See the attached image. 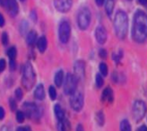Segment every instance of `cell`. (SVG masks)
I'll use <instances>...</instances> for the list:
<instances>
[{"mask_svg": "<svg viewBox=\"0 0 147 131\" xmlns=\"http://www.w3.org/2000/svg\"><path fill=\"white\" fill-rule=\"evenodd\" d=\"M132 37L138 43L144 42L147 39V14L141 10L136 11L134 16Z\"/></svg>", "mask_w": 147, "mask_h": 131, "instance_id": "obj_1", "label": "cell"}, {"mask_svg": "<svg viewBox=\"0 0 147 131\" xmlns=\"http://www.w3.org/2000/svg\"><path fill=\"white\" fill-rule=\"evenodd\" d=\"M114 29L117 38L123 40L127 36L128 29V18L126 12L117 11L114 19Z\"/></svg>", "mask_w": 147, "mask_h": 131, "instance_id": "obj_2", "label": "cell"}, {"mask_svg": "<svg viewBox=\"0 0 147 131\" xmlns=\"http://www.w3.org/2000/svg\"><path fill=\"white\" fill-rule=\"evenodd\" d=\"M35 80L36 76L32 66L30 63H26L23 71V77H22V82H23L24 86L28 90L31 89L34 85Z\"/></svg>", "mask_w": 147, "mask_h": 131, "instance_id": "obj_3", "label": "cell"}, {"mask_svg": "<svg viewBox=\"0 0 147 131\" xmlns=\"http://www.w3.org/2000/svg\"><path fill=\"white\" fill-rule=\"evenodd\" d=\"M92 14L88 7H82L77 14V24L81 30H86L91 24Z\"/></svg>", "mask_w": 147, "mask_h": 131, "instance_id": "obj_4", "label": "cell"}, {"mask_svg": "<svg viewBox=\"0 0 147 131\" xmlns=\"http://www.w3.org/2000/svg\"><path fill=\"white\" fill-rule=\"evenodd\" d=\"M78 84V79L75 75L72 74H67L65 76V80L64 83V92L67 95H71L72 93H74L76 91Z\"/></svg>", "mask_w": 147, "mask_h": 131, "instance_id": "obj_5", "label": "cell"}, {"mask_svg": "<svg viewBox=\"0 0 147 131\" xmlns=\"http://www.w3.org/2000/svg\"><path fill=\"white\" fill-rule=\"evenodd\" d=\"M71 35V27L67 21H62L58 27V38L62 43H67Z\"/></svg>", "mask_w": 147, "mask_h": 131, "instance_id": "obj_6", "label": "cell"}, {"mask_svg": "<svg viewBox=\"0 0 147 131\" xmlns=\"http://www.w3.org/2000/svg\"><path fill=\"white\" fill-rule=\"evenodd\" d=\"M133 117L136 121H140L145 115L146 105L143 101H136L133 105Z\"/></svg>", "mask_w": 147, "mask_h": 131, "instance_id": "obj_7", "label": "cell"}, {"mask_svg": "<svg viewBox=\"0 0 147 131\" xmlns=\"http://www.w3.org/2000/svg\"><path fill=\"white\" fill-rule=\"evenodd\" d=\"M70 106L75 111H80L84 107V95L82 93L75 92L71 94Z\"/></svg>", "mask_w": 147, "mask_h": 131, "instance_id": "obj_8", "label": "cell"}, {"mask_svg": "<svg viewBox=\"0 0 147 131\" xmlns=\"http://www.w3.org/2000/svg\"><path fill=\"white\" fill-rule=\"evenodd\" d=\"M24 108L25 110V113L29 118H40L41 116V110L39 106L32 103H25L24 105Z\"/></svg>", "mask_w": 147, "mask_h": 131, "instance_id": "obj_9", "label": "cell"}, {"mask_svg": "<svg viewBox=\"0 0 147 131\" xmlns=\"http://www.w3.org/2000/svg\"><path fill=\"white\" fill-rule=\"evenodd\" d=\"M73 5V0H54L55 8L61 13L68 12Z\"/></svg>", "mask_w": 147, "mask_h": 131, "instance_id": "obj_10", "label": "cell"}, {"mask_svg": "<svg viewBox=\"0 0 147 131\" xmlns=\"http://www.w3.org/2000/svg\"><path fill=\"white\" fill-rule=\"evenodd\" d=\"M74 71L78 81L84 79L85 75V63L83 60H77L74 66Z\"/></svg>", "mask_w": 147, "mask_h": 131, "instance_id": "obj_11", "label": "cell"}, {"mask_svg": "<svg viewBox=\"0 0 147 131\" xmlns=\"http://www.w3.org/2000/svg\"><path fill=\"white\" fill-rule=\"evenodd\" d=\"M107 32L105 30V28L103 26H98L96 28V31H95V38H96V41H98V43L100 44H104L107 41Z\"/></svg>", "mask_w": 147, "mask_h": 131, "instance_id": "obj_12", "label": "cell"}, {"mask_svg": "<svg viewBox=\"0 0 147 131\" xmlns=\"http://www.w3.org/2000/svg\"><path fill=\"white\" fill-rule=\"evenodd\" d=\"M5 7L11 16L14 17L17 16L19 12V6L16 0H7Z\"/></svg>", "mask_w": 147, "mask_h": 131, "instance_id": "obj_13", "label": "cell"}, {"mask_svg": "<svg viewBox=\"0 0 147 131\" xmlns=\"http://www.w3.org/2000/svg\"><path fill=\"white\" fill-rule=\"evenodd\" d=\"M114 96H113V91L110 87H107L106 89H104L103 93H102L101 95V100L103 101H109V103H111L113 101Z\"/></svg>", "mask_w": 147, "mask_h": 131, "instance_id": "obj_14", "label": "cell"}, {"mask_svg": "<svg viewBox=\"0 0 147 131\" xmlns=\"http://www.w3.org/2000/svg\"><path fill=\"white\" fill-rule=\"evenodd\" d=\"M34 97L39 101H42L45 98V90L41 84L37 85L36 89L34 90Z\"/></svg>", "mask_w": 147, "mask_h": 131, "instance_id": "obj_15", "label": "cell"}, {"mask_svg": "<svg viewBox=\"0 0 147 131\" xmlns=\"http://www.w3.org/2000/svg\"><path fill=\"white\" fill-rule=\"evenodd\" d=\"M48 46V41L45 36H41L40 39H38V41H37V47H38V49L40 53H43L46 50Z\"/></svg>", "mask_w": 147, "mask_h": 131, "instance_id": "obj_16", "label": "cell"}, {"mask_svg": "<svg viewBox=\"0 0 147 131\" xmlns=\"http://www.w3.org/2000/svg\"><path fill=\"white\" fill-rule=\"evenodd\" d=\"M27 44L29 46H33L37 41V32L35 31H30L27 34Z\"/></svg>", "mask_w": 147, "mask_h": 131, "instance_id": "obj_17", "label": "cell"}, {"mask_svg": "<svg viewBox=\"0 0 147 131\" xmlns=\"http://www.w3.org/2000/svg\"><path fill=\"white\" fill-rule=\"evenodd\" d=\"M54 112H55V115H56L57 119L59 121L65 120V112L63 111L62 107L59 104H56L55 105V107H54Z\"/></svg>", "mask_w": 147, "mask_h": 131, "instance_id": "obj_18", "label": "cell"}, {"mask_svg": "<svg viewBox=\"0 0 147 131\" xmlns=\"http://www.w3.org/2000/svg\"><path fill=\"white\" fill-rule=\"evenodd\" d=\"M54 82H55V84L57 86V87H60L64 82V72L62 70H59L56 73L55 75V78H54Z\"/></svg>", "mask_w": 147, "mask_h": 131, "instance_id": "obj_19", "label": "cell"}, {"mask_svg": "<svg viewBox=\"0 0 147 131\" xmlns=\"http://www.w3.org/2000/svg\"><path fill=\"white\" fill-rule=\"evenodd\" d=\"M114 5H115V0H107L105 4V10L109 16H111V14L114 10Z\"/></svg>", "mask_w": 147, "mask_h": 131, "instance_id": "obj_20", "label": "cell"}, {"mask_svg": "<svg viewBox=\"0 0 147 131\" xmlns=\"http://www.w3.org/2000/svg\"><path fill=\"white\" fill-rule=\"evenodd\" d=\"M120 131H131L130 123L127 120H124L120 123Z\"/></svg>", "mask_w": 147, "mask_h": 131, "instance_id": "obj_21", "label": "cell"}, {"mask_svg": "<svg viewBox=\"0 0 147 131\" xmlns=\"http://www.w3.org/2000/svg\"><path fill=\"white\" fill-rule=\"evenodd\" d=\"M16 54H17V50H16V49L14 48V47H11L8 49V51H7V56L9 57L10 60H14V59H16Z\"/></svg>", "mask_w": 147, "mask_h": 131, "instance_id": "obj_22", "label": "cell"}, {"mask_svg": "<svg viewBox=\"0 0 147 131\" xmlns=\"http://www.w3.org/2000/svg\"><path fill=\"white\" fill-rule=\"evenodd\" d=\"M96 120L98 122V124L100 126H103L104 122H105V117H104V114L102 111H99L96 115Z\"/></svg>", "mask_w": 147, "mask_h": 131, "instance_id": "obj_23", "label": "cell"}, {"mask_svg": "<svg viewBox=\"0 0 147 131\" xmlns=\"http://www.w3.org/2000/svg\"><path fill=\"white\" fill-rule=\"evenodd\" d=\"M99 68H100V74L103 76H107L108 75V66L105 63H100L99 66Z\"/></svg>", "mask_w": 147, "mask_h": 131, "instance_id": "obj_24", "label": "cell"}, {"mask_svg": "<svg viewBox=\"0 0 147 131\" xmlns=\"http://www.w3.org/2000/svg\"><path fill=\"white\" fill-rule=\"evenodd\" d=\"M49 98L51 100H56L57 98V90L54 86H50L49 89Z\"/></svg>", "mask_w": 147, "mask_h": 131, "instance_id": "obj_25", "label": "cell"}, {"mask_svg": "<svg viewBox=\"0 0 147 131\" xmlns=\"http://www.w3.org/2000/svg\"><path fill=\"white\" fill-rule=\"evenodd\" d=\"M103 84H104V80H103V78H102L101 75L97 74V76H96V85H97V87L98 88H100V87L103 85Z\"/></svg>", "mask_w": 147, "mask_h": 131, "instance_id": "obj_26", "label": "cell"}, {"mask_svg": "<svg viewBox=\"0 0 147 131\" xmlns=\"http://www.w3.org/2000/svg\"><path fill=\"white\" fill-rule=\"evenodd\" d=\"M16 120L19 123H23L25 120V115L23 111H17L16 113Z\"/></svg>", "mask_w": 147, "mask_h": 131, "instance_id": "obj_27", "label": "cell"}, {"mask_svg": "<svg viewBox=\"0 0 147 131\" xmlns=\"http://www.w3.org/2000/svg\"><path fill=\"white\" fill-rule=\"evenodd\" d=\"M14 95H16V98L17 99V101H21L23 99V91L21 90V88H17L14 92Z\"/></svg>", "mask_w": 147, "mask_h": 131, "instance_id": "obj_28", "label": "cell"}, {"mask_svg": "<svg viewBox=\"0 0 147 131\" xmlns=\"http://www.w3.org/2000/svg\"><path fill=\"white\" fill-rule=\"evenodd\" d=\"M1 41H2V43L3 45L6 46L7 44H8V34H7L6 32H3L2 36H1Z\"/></svg>", "mask_w": 147, "mask_h": 131, "instance_id": "obj_29", "label": "cell"}, {"mask_svg": "<svg viewBox=\"0 0 147 131\" xmlns=\"http://www.w3.org/2000/svg\"><path fill=\"white\" fill-rule=\"evenodd\" d=\"M99 56L101 57V59H106L107 56H108L107 50H106V49H100V51H99Z\"/></svg>", "mask_w": 147, "mask_h": 131, "instance_id": "obj_30", "label": "cell"}, {"mask_svg": "<svg viewBox=\"0 0 147 131\" xmlns=\"http://www.w3.org/2000/svg\"><path fill=\"white\" fill-rule=\"evenodd\" d=\"M10 108H11V110L13 111H16V108H17V104H16V101H14L13 99H10Z\"/></svg>", "mask_w": 147, "mask_h": 131, "instance_id": "obj_31", "label": "cell"}, {"mask_svg": "<svg viewBox=\"0 0 147 131\" xmlns=\"http://www.w3.org/2000/svg\"><path fill=\"white\" fill-rule=\"evenodd\" d=\"M5 67H6L5 60L4 59H0V72H3L5 69Z\"/></svg>", "mask_w": 147, "mask_h": 131, "instance_id": "obj_32", "label": "cell"}, {"mask_svg": "<svg viewBox=\"0 0 147 131\" xmlns=\"http://www.w3.org/2000/svg\"><path fill=\"white\" fill-rule=\"evenodd\" d=\"M27 27H28V25H27L26 22H24V23H22V25H21V32L23 33V34L25 33V32L27 30Z\"/></svg>", "mask_w": 147, "mask_h": 131, "instance_id": "obj_33", "label": "cell"}, {"mask_svg": "<svg viewBox=\"0 0 147 131\" xmlns=\"http://www.w3.org/2000/svg\"><path fill=\"white\" fill-rule=\"evenodd\" d=\"M16 131H32V128L30 127H20Z\"/></svg>", "mask_w": 147, "mask_h": 131, "instance_id": "obj_34", "label": "cell"}, {"mask_svg": "<svg viewBox=\"0 0 147 131\" xmlns=\"http://www.w3.org/2000/svg\"><path fill=\"white\" fill-rule=\"evenodd\" d=\"M5 112L4 108L0 107V120H2L5 118Z\"/></svg>", "mask_w": 147, "mask_h": 131, "instance_id": "obj_35", "label": "cell"}, {"mask_svg": "<svg viewBox=\"0 0 147 131\" xmlns=\"http://www.w3.org/2000/svg\"><path fill=\"white\" fill-rule=\"evenodd\" d=\"M31 18L33 22H36L37 21V14L35 12V10H32V13H31Z\"/></svg>", "mask_w": 147, "mask_h": 131, "instance_id": "obj_36", "label": "cell"}, {"mask_svg": "<svg viewBox=\"0 0 147 131\" xmlns=\"http://www.w3.org/2000/svg\"><path fill=\"white\" fill-rule=\"evenodd\" d=\"M5 21L3 14H0V27H3L5 25Z\"/></svg>", "mask_w": 147, "mask_h": 131, "instance_id": "obj_37", "label": "cell"}, {"mask_svg": "<svg viewBox=\"0 0 147 131\" xmlns=\"http://www.w3.org/2000/svg\"><path fill=\"white\" fill-rule=\"evenodd\" d=\"M16 60H10V68H11V70H14L16 68Z\"/></svg>", "mask_w": 147, "mask_h": 131, "instance_id": "obj_38", "label": "cell"}, {"mask_svg": "<svg viewBox=\"0 0 147 131\" xmlns=\"http://www.w3.org/2000/svg\"><path fill=\"white\" fill-rule=\"evenodd\" d=\"M6 3H7V0H0V5L2 7H5Z\"/></svg>", "mask_w": 147, "mask_h": 131, "instance_id": "obj_39", "label": "cell"}, {"mask_svg": "<svg viewBox=\"0 0 147 131\" xmlns=\"http://www.w3.org/2000/svg\"><path fill=\"white\" fill-rule=\"evenodd\" d=\"M137 131H147V127L144 126V125H143V126H141L140 128H138Z\"/></svg>", "mask_w": 147, "mask_h": 131, "instance_id": "obj_40", "label": "cell"}, {"mask_svg": "<svg viewBox=\"0 0 147 131\" xmlns=\"http://www.w3.org/2000/svg\"><path fill=\"white\" fill-rule=\"evenodd\" d=\"M105 0H96V4L99 5V6H101L102 5H103Z\"/></svg>", "mask_w": 147, "mask_h": 131, "instance_id": "obj_41", "label": "cell"}, {"mask_svg": "<svg viewBox=\"0 0 147 131\" xmlns=\"http://www.w3.org/2000/svg\"><path fill=\"white\" fill-rule=\"evenodd\" d=\"M76 131H84V127L81 125V124H79L78 126H77V128H76Z\"/></svg>", "mask_w": 147, "mask_h": 131, "instance_id": "obj_42", "label": "cell"}, {"mask_svg": "<svg viewBox=\"0 0 147 131\" xmlns=\"http://www.w3.org/2000/svg\"><path fill=\"white\" fill-rule=\"evenodd\" d=\"M139 3H140L141 5H147V0H138Z\"/></svg>", "mask_w": 147, "mask_h": 131, "instance_id": "obj_43", "label": "cell"}, {"mask_svg": "<svg viewBox=\"0 0 147 131\" xmlns=\"http://www.w3.org/2000/svg\"><path fill=\"white\" fill-rule=\"evenodd\" d=\"M21 1H25V0H21Z\"/></svg>", "mask_w": 147, "mask_h": 131, "instance_id": "obj_44", "label": "cell"}]
</instances>
